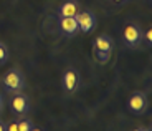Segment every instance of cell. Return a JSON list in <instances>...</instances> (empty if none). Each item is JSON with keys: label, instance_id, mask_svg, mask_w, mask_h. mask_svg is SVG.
Wrapping results in <instances>:
<instances>
[{"label": "cell", "instance_id": "cell-9", "mask_svg": "<svg viewBox=\"0 0 152 131\" xmlns=\"http://www.w3.org/2000/svg\"><path fill=\"white\" fill-rule=\"evenodd\" d=\"M94 46L98 52H111V48H113V43H111V38L109 37H104V35H101V37H98L94 42Z\"/></svg>", "mask_w": 152, "mask_h": 131}, {"label": "cell", "instance_id": "cell-10", "mask_svg": "<svg viewBox=\"0 0 152 131\" xmlns=\"http://www.w3.org/2000/svg\"><path fill=\"white\" fill-rule=\"evenodd\" d=\"M17 124H18V131H30L31 130V123L28 120H22Z\"/></svg>", "mask_w": 152, "mask_h": 131}, {"label": "cell", "instance_id": "cell-6", "mask_svg": "<svg viewBox=\"0 0 152 131\" xmlns=\"http://www.w3.org/2000/svg\"><path fill=\"white\" fill-rule=\"evenodd\" d=\"M12 108H13L15 113L22 115V113H25L28 110V100L23 95H15L12 98Z\"/></svg>", "mask_w": 152, "mask_h": 131}, {"label": "cell", "instance_id": "cell-13", "mask_svg": "<svg viewBox=\"0 0 152 131\" xmlns=\"http://www.w3.org/2000/svg\"><path fill=\"white\" fill-rule=\"evenodd\" d=\"M147 42H152V30H147Z\"/></svg>", "mask_w": 152, "mask_h": 131}, {"label": "cell", "instance_id": "cell-5", "mask_svg": "<svg viewBox=\"0 0 152 131\" xmlns=\"http://www.w3.org/2000/svg\"><path fill=\"white\" fill-rule=\"evenodd\" d=\"M60 27L66 35H73V33H76V30H78V22H76L75 17H61Z\"/></svg>", "mask_w": 152, "mask_h": 131}, {"label": "cell", "instance_id": "cell-1", "mask_svg": "<svg viewBox=\"0 0 152 131\" xmlns=\"http://www.w3.org/2000/svg\"><path fill=\"white\" fill-rule=\"evenodd\" d=\"M76 22H78V28H80L81 32H89L94 28L96 25V18L93 13H89V12H81V13H76L75 15Z\"/></svg>", "mask_w": 152, "mask_h": 131}, {"label": "cell", "instance_id": "cell-4", "mask_svg": "<svg viewBox=\"0 0 152 131\" xmlns=\"http://www.w3.org/2000/svg\"><path fill=\"white\" fill-rule=\"evenodd\" d=\"M145 105H147V100H145L144 93H136L129 98V108L131 111L134 113H141L145 110Z\"/></svg>", "mask_w": 152, "mask_h": 131}, {"label": "cell", "instance_id": "cell-16", "mask_svg": "<svg viewBox=\"0 0 152 131\" xmlns=\"http://www.w3.org/2000/svg\"><path fill=\"white\" fill-rule=\"evenodd\" d=\"M114 2H122V0H114Z\"/></svg>", "mask_w": 152, "mask_h": 131}, {"label": "cell", "instance_id": "cell-7", "mask_svg": "<svg viewBox=\"0 0 152 131\" xmlns=\"http://www.w3.org/2000/svg\"><path fill=\"white\" fill-rule=\"evenodd\" d=\"M76 85H78V77H76V73L73 70H68L65 73V77H63V86H65L66 91H73L76 88Z\"/></svg>", "mask_w": 152, "mask_h": 131}, {"label": "cell", "instance_id": "cell-8", "mask_svg": "<svg viewBox=\"0 0 152 131\" xmlns=\"http://www.w3.org/2000/svg\"><path fill=\"white\" fill-rule=\"evenodd\" d=\"M78 13V4L69 0V2H65L60 8V17H75Z\"/></svg>", "mask_w": 152, "mask_h": 131}, {"label": "cell", "instance_id": "cell-2", "mask_svg": "<svg viewBox=\"0 0 152 131\" xmlns=\"http://www.w3.org/2000/svg\"><path fill=\"white\" fill-rule=\"evenodd\" d=\"M4 85H5V88L12 90V91H13V90H20L23 86V78L17 70H12V71H8V73L5 75Z\"/></svg>", "mask_w": 152, "mask_h": 131}, {"label": "cell", "instance_id": "cell-15", "mask_svg": "<svg viewBox=\"0 0 152 131\" xmlns=\"http://www.w3.org/2000/svg\"><path fill=\"white\" fill-rule=\"evenodd\" d=\"M30 131H42V130H38V128H31Z\"/></svg>", "mask_w": 152, "mask_h": 131}, {"label": "cell", "instance_id": "cell-3", "mask_svg": "<svg viewBox=\"0 0 152 131\" xmlns=\"http://www.w3.org/2000/svg\"><path fill=\"white\" fill-rule=\"evenodd\" d=\"M122 37H124V40H126L127 45L134 46V45L139 43V40H141V32H139V28H137L136 25H127V27L124 28Z\"/></svg>", "mask_w": 152, "mask_h": 131}, {"label": "cell", "instance_id": "cell-14", "mask_svg": "<svg viewBox=\"0 0 152 131\" xmlns=\"http://www.w3.org/2000/svg\"><path fill=\"white\" fill-rule=\"evenodd\" d=\"M0 131H5V126H4L2 123H0Z\"/></svg>", "mask_w": 152, "mask_h": 131}, {"label": "cell", "instance_id": "cell-11", "mask_svg": "<svg viewBox=\"0 0 152 131\" xmlns=\"http://www.w3.org/2000/svg\"><path fill=\"white\" fill-rule=\"evenodd\" d=\"M5 58H7V50L4 45H0V62H4Z\"/></svg>", "mask_w": 152, "mask_h": 131}, {"label": "cell", "instance_id": "cell-12", "mask_svg": "<svg viewBox=\"0 0 152 131\" xmlns=\"http://www.w3.org/2000/svg\"><path fill=\"white\" fill-rule=\"evenodd\" d=\"M7 131H18V124L17 123H10L7 128Z\"/></svg>", "mask_w": 152, "mask_h": 131}, {"label": "cell", "instance_id": "cell-17", "mask_svg": "<svg viewBox=\"0 0 152 131\" xmlns=\"http://www.w3.org/2000/svg\"><path fill=\"white\" fill-rule=\"evenodd\" d=\"M136 131H145V130H136Z\"/></svg>", "mask_w": 152, "mask_h": 131}]
</instances>
